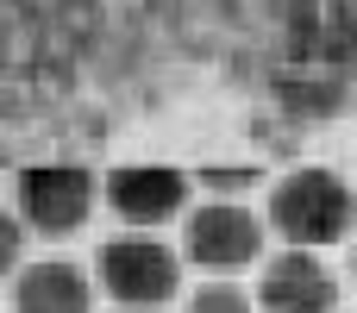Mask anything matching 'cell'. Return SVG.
Segmentation results:
<instances>
[{"instance_id": "obj_1", "label": "cell", "mask_w": 357, "mask_h": 313, "mask_svg": "<svg viewBox=\"0 0 357 313\" xmlns=\"http://www.w3.org/2000/svg\"><path fill=\"white\" fill-rule=\"evenodd\" d=\"M264 220L276 238H289L295 251H326L339 238H351L357 220V194L345 176L320 169V163H301L289 176L270 182V201H264Z\"/></svg>"}, {"instance_id": "obj_2", "label": "cell", "mask_w": 357, "mask_h": 313, "mask_svg": "<svg viewBox=\"0 0 357 313\" xmlns=\"http://www.w3.org/2000/svg\"><path fill=\"white\" fill-rule=\"evenodd\" d=\"M94 282L119 313H157L182 295V251L151 232H119L94 257Z\"/></svg>"}, {"instance_id": "obj_3", "label": "cell", "mask_w": 357, "mask_h": 313, "mask_svg": "<svg viewBox=\"0 0 357 313\" xmlns=\"http://www.w3.org/2000/svg\"><path fill=\"white\" fill-rule=\"evenodd\" d=\"M13 213L31 238H75L94 213V176L82 163H25L13 176Z\"/></svg>"}, {"instance_id": "obj_4", "label": "cell", "mask_w": 357, "mask_h": 313, "mask_svg": "<svg viewBox=\"0 0 357 313\" xmlns=\"http://www.w3.org/2000/svg\"><path fill=\"white\" fill-rule=\"evenodd\" d=\"M270 245V220L251 213L245 201H201L182 220V257L207 276H232L245 264H257Z\"/></svg>"}, {"instance_id": "obj_5", "label": "cell", "mask_w": 357, "mask_h": 313, "mask_svg": "<svg viewBox=\"0 0 357 313\" xmlns=\"http://www.w3.org/2000/svg\"><path fill=\"white\" fill-rule=\"evenodd\" d=\"M188 188L195 182L169 163H119L100 182V201L126 232H157L169 220H188Z\"/></svg>"}, {"instance_id": "obj_6", "label": "cell", "mask_w": 357, "mask_h": 313, "mask_svg": "<svg viewBox=\"0 0 357 313\" xmlns=\"http://www.w3.org/2000/svg\"><path fill=\"white\" fill-rule=\"evenodd\" d=\"M257 307L264 313H339V276L320 251H276L257 270Z\"/></svg>"}, {"instance_id": "obj_7", "label": "cell", "mask_w": 357, "mask_h": 313, "mask_svg": "<svg viewBox=\"0 0 357 313\" xmlns=\"http://www.w3.org/2000/svg\"><path fill=\"white\" fill-rule=\"evenodd\" d=\"M13 313H94V276L69 257H38L13 270Z\"/></svg>"}, {"instance_id": "obj_8", "label": "cell", "mask_w": 357, "mask_h": 313, "mask_svg": "<svg viewBox=\"0 0 357 313\" xmlns=\"http://www.w3.org/2000/svg\"><path fill=\"white\" fill-rule=\"evenodd\" d=\"M257 301L238 289V282H226V276H213V282H201L188 301H182V313H251Z\"/></svg>"}, {"instance_id": "obj_9", "label": "cell", "mask_w": 357, "mask_h": 313, "mask_svg": "<svg viewBox=\"0 0 357 313\" xmlns=\"http://www.w3.org/2000/svg\"><path fill=\"white\" fill-rule=\"evenodd\" d=\"M195 182H201V188H207L213 201H238V194H251V188H257L264 176H257L251 163H238V169H213V163H207V169H201Z\"/></svg>"}, {"instance_id": "obj_10", "label": "cell", "mask_w": 357, "mask_h": 313, "mask_svg": "<svg viewBox=\"0 0 357 313\" xmlns=\"http://www.w3.org/2000/svg\"><path fill=\"white\" fill-rule=\"evenodd\" d=\"M351 282H357V245H351Z\"/></svg>"}]
</instances>
